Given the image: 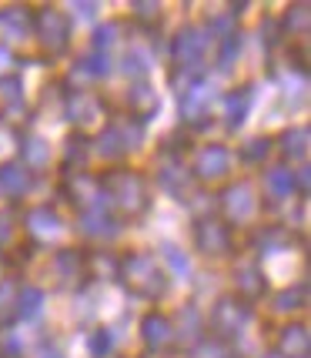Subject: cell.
<instances>
[{"instance_id":"f6af8a7d","label":"cell","mask_w":311,"mask_h":358,"mask_svg":"<svg viewBox=\"0 0 311 358\" xmlns=\"http://www.w3.org/2000/svg\"><path fill=\"white\" fill-rule=\"evenodd\" d=\"M308 181H311V171H308V168H298V171H295V187L308 191Z\"/></svg>"},{"instance_id":"f1b7e54d","label":"cell","mask_w":311,"mask_h":358,"mask_svg":"<svg viewBox=\"0 0 311 358\" xmlns=\"http://www.w3.org/2000/svg\"><path fill=\"white\" fill-rule=\"evenodd\" d=\"M54 268H57V275H61L64 281L78 278V271H80V258H78V251H71V248L57 251V255H54Z\"/></svg>"},{"instance_id":"277c9868","label":"cell","mask_w":311,"mask_h":358,"mask_svg":"<svg viewBox=\"0 0 311 358\" xmlns=\"http://www.w3.org/2000/svg\"><path fill=\"white\" fill-rule=\"evenodd\" d=\"M228 171H231V155L224 144H204L194 155V174L201 181H221Z\"/></svg>"},{"instance_id":"d6986e66","label":"cell","mask_w":311,"mask_h":358,"mask_svg":"<svg viewBox=\"0 0 311 358\" xmlns=\"http://www.w3.org/2000/svg\"><path fill=\"white\" fill-rule=\"evenodd\" d=\"M234 288H238V295H245V298H261L268 285L258 268L245 265V268H238V275H234Z\"/></svg>"},{"instance_id":"b9f144b4","label":"cell","mask_w":311,"mask_h":358,"mask_svg":"<svg viewBox=\"0 0 311 358\" xmlns=\"http://www.w3.org/2000/svg\"><path fill=\"white\" fill-rule=\"evenodd\" d=\"M278 241H284V231H261L258 234V248H261V255H271V251L278 248Z\"/></svg>"},{"instance_id":"7402d4cb","label":"cell","mask_w":311,"mask_h":358,"mask_svg":"<svg viewBox=\"0 0 311 358\" xmlns=\"http://www.w3.org/2000/svg\"><path fill=\"white\" fill-rule=\"evenodd\" d=\"M74 74H80V78H108L110 74V57L108 54H101V50H91V54H84L78 61V67H74Z\"/></svg>"},{"instance_id":"7bdbcfd3","label":"cell","mask_w":311,"mask_h":358,"mask_svg":"<svg viewBox=\"0 0 311 358\" xmlns=\"http://www.w3.org/2000/svg\"><path fill=\"white\" fill-rule=\"evenodd\" d=\"M10 211H0V245H7L14 238V224H10Z\"/></svg>"},{"instance_id":"9a60e30c","label":"cell","mask_w":311,"mask_h":358,"mask_svg":"<svg viewBox=\"0 0 311 358\" xmlns=\"http://www.w3.org/2000/svg\"><path fill=\"white\" fill-rule=\"evenodd\" d=\"M44 301H47V295L41 292V288H34V285L20 288V292H17V301H14V318L34 322L37 315L44 312Z\"/></svg>"},{"instance_id":"30bf717a","label":"cell","mask_w":311,"mask_h":358,"mask_svg":"<svg viewBox=\"0 0 311 358\" xmlns=\"http://www.w3.org/2000/svg\"><path fill=\"white\" fill-rule=\"evenodd\" d=\"M140 331H144V342H147V348H168L174 338V325L171 318H164V315H144V322H140Z\"/></svg>"},{"instance_id":"1f68e13d","label":"cell","mask_w":311,"mask_h":358,"mask_svg":"<svg viewBox=\"0 0 311 358\" xmlns=\"http://www.w3.org/2000/svg\"><path fill=\"white\" fill-rule=\"evenodd\" d=\"M268 151H271V141L268 138H251L241 144V161H248V164H258V161H265Z\"/></svg>"},{"instance_id":"5bb4252c","label":"cell","mask_w":311,"mask_h":358,"mask_svg":"<svg viewBox=\"0 0 311 358\" xmlns=\"http://www.w3.org/2000/svg\"><path fill=\"white\" fill-rule=\"evenodd\" d=\"M0 191L20 198L31 191V171H24V164H0Z\"/></svg>"},{"instance_id":"4316f807","label":"cell","mask_w":311,"mask_h":358,"mask_svg":"<svg viewBox=\"0 0 311 358\" xmlns=\"http://www.w3.org/2000/svg\"><path fill=\"white\" fill-rule=\"evenodd\" d=\"M161 187H168L171 194H178L181 201H185V191H187V174L181 164H168V168H161Z\"/></svg>"},{"instance_id":"74e56055","label":"cell","mask_w":311,"mask_h":358,"mask_svg":"<svg viewBox=\"0 0 311 358\" xmlns=\"http://www.w3.org/2000/svg\"><path fill=\"white\" fill-rule=\"evenodd\" d=\"M117 34H121V24H117V20H108L104 27H97V34H94V50H101V54H104V47L114 44V41H117Z\"/></svg>"},{"instance_id":"d4e9b609","label":"cell","mask_w":311,"mask_h":358,"mask_svg":"<svg viewBox=\"0 0 311 358\" xmlns=\"http://www.w3.org/2000/svg\"><path fill=\"white\" fill-rule=\"evenodd\" d=\"M151 64H154V57H151V50H144V47H131L124 57V74H131V78H144L147 71H151Z\"/></svg>"},{"instance_id":"484cf974","label":"cell","mask_w":311,"mask_h":358,"mask_svg":"<svg viewBox=\"0 0 311 358\" xmlns=\"http://www.w3.org/2000/svg\"><path fill=\"white\" fill-rule=\"evenodd\" d=\"M281 151H284L288 157H305L308 155V127L284 131V138H281Z\"/></svg>"},{"instance_id":"2e32d148","label":"cell","mask_w":311,"mask_h":358,"mask_svg":"<svg viewBox=\"0 0 311 358\" xmlns=\"http://www.w3.org/2000/svg\"><path fill=\"white\" fill-rule=\"evenodd\" d=\"M67 117L78 121V124H94V121L101 117V108H97V101H94L91 94L78 91L67 97Z\"/></svg>"},{"instance_id":"52a82bcc","label":"cell","mask_w":311,"mask_h":358,"mask_svg":"<svg viewBox=\"0 0 311 358\" xmlns=\"http://www.w3.org/2000/svg\"><path fill=\"white\" fill-rule=\"evenodd\" d=\"M204 47H208V31L204 27H185L174 37V61H178V67L201 64Z\"/></svg>"},{"instance_id":"f35d334b","label":"cell","mask_w":311,"mask_h":358,"mask_svg":"<svg viewBox=\"0 0 311 358\" xmlns=\"http://www.w3.org/2000/svg\"><path fill=\"white\" fill-rule=\"evenodd\" d=\"M84 155H87V141L80 138V134H71L67 138V148H64V157H67V164H84Z\"/></svg>"},{"instance_id":"681fc988","label":"cell","mask_w":311,"mask_h":358,"mask_svg":"<svg viewBox=\"0 0 311 358\" xmlns=\"http://www.w3.org/2000/svg\"><path fill=\"white\" fill-rule=\"evenodd\" d=\"M10 61V54H7V47H0V64H7Z\"/></svg>"},{"instance_id":"8fae6325","label":"cell","mask_w":311,"mask_h":358,"mask_svg":"<svg viewBox=\"0 0 311 358\" xmlns=\"http://www.w3.org/2000/svg\"><path fill=\"white\" fill-rule=\"evenodd\" d=\"M78 228H80V234H87V238H114V234L121 231L117 221L110 218L108 211H94V208H87V211L80 215Z\"/></svg>"},{"instance_id":"c3c4849f","label":"cell","mask_w":311,"mask_h":358,"mask_svg":"<svg viewBox=\"0 0 311 358\" xmlns=\"http://www.w3.org/2000/svg\"><path fill=\"white\" fill-rule=\"evenodd\" d=\"M3 352H10V355H14V352H20V345H17V338H7V342H3Z\"/></svg>"},{"instance_id":"8992f818","label":"cell","mask_w":311,"mask_h":358,"mask_svg":"<svg viewBox=\"0 0 311 358\" xmlns=\"http://www.w3.org/2000/svg\"><path fill=\"white\" fill-rule=\"evenodd\" d=\"M37 37H41V44L50 50V54H61L64 47H67V37H71V27H67V17L61 10H50L47 7L44 14L37 17Z\"/></svg>"},{"instance_id":"7a4b0ae2","label":"cell","mask_w":311,"mask_h":358,"mask_svg":"<svg viewBox=\"0 0 311 358\" xmlns=\"http://www.w3.org/2000/svg\"><path fill=\"white\" fill-rule=\"evenodd\" d=\"M104 191L114 208H121L124 215H140L147 208V187L144 178L134 171H110L104 178Z\"/></svg>"},{"instance_id":"d6a6232c","label":"cell","mask_w":311,"mask_h":358,"mask_svg":"<svg viewBox=\"0 0 311 358\" xmlns=\"http://www.w3.org/2000/svg\"><path fill=\"white\" fill-rule=\"evenodd\" d=\"M14 301H17V288L10 281H0V328L10 325V318H14Z\"/></svg>"},{"instance_id":"d590c367","label":"cell","mask_w":311,"mask_h":358,"mask_svg":"<svg viewBox=\"0 0 311 358\" xmlns=\"http://www.w3.org/2000/svg\"><path fill=\"white\" fill-rule=\"evenodd\" d=\"M241 54V37L231 34V37H224V44H221V54H218V71H231L234 67V57Z\"/></svg>"},{"instance_id":"ee69618b","label":"cell","mask_w":311,"mask_h":358,"mask_svg":"<svg viewBox=\"0 0 311 358\" xmlns=\"http://www.w3.org/2000/svg\"><path fill=\"white\" fill-rule=\"evenodd\" d=\"M157 10H161V7H157V3H151V0H138V3H134V14L144 17V20H154Z\"/></svg>"},{"instance_id":"4dcf8cb0","label":"cell","mask_w":311,"mask_h":358,"mask_svg":"<svg viewBox=\"0 0 311 358\" xmlns=\"http://www.w3.org/2000/svg\"><path fill=\"white\" fill-rule=\"evenodd\" d=\"M198 335H201V312L194 305H187L181 312V338L185 342H198Z\"/></svg>"},{"instance_id":"836d02e7","label":"cell","mask_w":311,"mask_h":358,"mask_svg":"<svg viewBox=\"0 0 311 358\" xmlns=\"http://www.w3.org/2000/svg\"><path fill=\"white\" fill-rule=\"evenodd\" d=\"M305 305V285H298V288H284L278 298H275V308L278 312H298Z\"/></svg>"},{"instance_id":"ab89813d","label":"cell","mask_w":311,"mask_h":358,"mask_svg":"<svg viewBox=\"0 0 311 358\" xmlns=\"http://www.w3.org/2000/svg\"><path fill=\"white\" fill-rule=\"evenodd\" d=\"M234 10L231 14H218L215 17V20H211V24H208V34H221V37H231L234 34Z\"/></svg>"},{"instance_id":"ba28073f","label":"cell","mask_w":311,"mask_h":358,"mask_svg":"<svg viewBox=\"0 0 311 358\" xmlns=\"http://www.w3.org/2000/svg\"><path fill=\"white\" fill-rule=\"evenodd\" d=\"M221 208L228 211V218L231 221H248L254 211H258V198H254V187L251 185H231L224 191V198H221Z\"/></svg>"},{"instance_id":"bcb514c9","label":"cell","mask_w":311,"mask_h":358,"mask_svg":"<svg viewBox=\"0 0 311 358\" xmlns=\"http://www.w3.org/2000/svg\"><path fill=\"white\" fill-rule=\"evenodd\" d=\"M74 10H80V17H94L97 14V3H74Z\"/></svg>"},{"instance_id":"ffe728a7","label":"cell","mask_w":311,"mask_h":358,"mask_svg":"<svg viewBox=\"0 0 311 358\" xmlns=\"http://www.w3.org/2000/svg\"><path fill=\"white\" fill-rule=\"evenodd\" d=\"M27 228H31L37 238H50V234L61 231V215L50 211L47 204H41V208H34L31 215H27Z\"/></svg>"},{"instance_id":"e575fe53","label":"cell","mask_w":311,"mask_h":358,"mask_svg":"<svg viewBox=\"0 0 311 358\" xmlns=\"http://www.w3.org/2000/svg\"><path fill=\"white\" fill-rule=\"evenodd\" d=\"M0 97L10 104V110L24 108V91H20V78H0Z\"/></svg>"},{"instance_id":"cb8c5ba5","label":"cell","mask_w":311,"mask_h":358,"mask_svg":"<svg viewBox=\"0 0 311 358\" xmlns=\"http://www.w3.org/2000/svg\"><path fill=\"white\" fill-rule=\"evenodd\" d=\"M20 155H24L27 168H47L50 164V144L41 138H31L27 144H20Z\"/></svg>"},{"instance_id":"5b68a950","label":"cell","mask_w":311,"mask_h":358,"mask_svg":"<svg viewBox=\"0 0 311 358\" xmlns=\"http://www.w3.org/2000/svg\"><path fill=\"white\" fill-rule=\"evenodd\" d=\"M194 245H198V251H204V255H228V248H231V231H228L224 221L204 218L194 224Z\"/></svg>"},{"instance_id":"4fadbf2b","label":"cell","mask_w":311,"mask_h":358,"mask_svg":"<svg viewBox=\"0 0 311 358\" xmlns=\"http://www.w3.org/2000/svg\"><path fill=\"white\" fill-rule=\"evenodd\" d=\"M251 101H254V91H251V87L231 91L224 97V121H228V127L245 124V117H248V110H251Z\"/></svg>"},{"instance_id":"8d00e7d4","label":"cell","mask_w":311,"mask_h":358,"mask_svg":"<svg viewBox=\"0 0 311 358\" xmlns=\"http://www.w3.org/2000/svg\"><path fill=\"white\" fill-rule=\"evenodd\" d=\"M110 348H114V331H110V328L94 331V335H91V352H94V358H108Z\"/></svg>"},{"instance_id":"ac0fdd59","label":"cell","mask_w":311,"mask_h":358,"mask_svg":"<svg viewBox=\"0 0 311 358\" xmlns=\"http://www.w3.org/2000/svg\"><path fill=\"white\" fill-rule=\"evenodd\" d=\"M265 191L275 201L291 198V194H295V171H291V168H271V171L265 174Z\"/></svg>"},{"instance_id":"3957f363","label":"cell","mask_w":311,"mask_h":358,"mask_svg":"<svg viewBox=\"0 0 311 358\" xmlns=\"http://www.w3.org/2000/svg\"><path fill=\"white\" fill-rule=\"evenodd\" d=\"M248 322H251V308L245 301H238V298H221L218 305H215V312H211V328H215L218 338L241 335Z\"/></svg>"},{"instance_id":"f546056e","label":"cell","mask_w":311,"mask_h":358,"mask_svg":"<svg viewBox=\"0 0 311 358\" xmlns=\"http://www.w3.org/2000/svg\"><path fill=\"white\" fill-rule=\"evenodd\" d=\"M161 251H164V262L171 265V271L178 278H187V275H191V262H187V255L178 248V245L168 241V245H161Z\"/></svg>"},{"instance_id":"60d3db41","label":"cell","mask_w":311,"mask_h":358,"mask_svg":"<svg viewBox=\"0 0 311 358\" xmlns=\"http://www.w3.org/2000/svg\"><path fill=\"white\" fill-rule=\"evenodd\" d=\"M121 131V141H124V151H134V148H140V141H144V131H140V124H124L117 127Z\"/></svg>"},{"instance_id":"83f0119b","label":"cell","mask_w":311,"mask_h":358,"mask_svg":"<svg viewBox=\"0 0 311 358\" xmlns=\"http://www.w3.org/2000/svg\"><path fill=\"white\" fill-rule=\"evenodd\" d=\"M308 20H311V10L308 3H295L288 14H284V20H281V27L288 34H308Z\"/></svg>"},{"instance_id":"9c48e42d","label":"cell","mask_w":311,"mask_h":358,"mask_svg":"<svg viewBox=\"0 0 311 358\" xmlns=\"http://www.w3.org/2000/svg\"><path fill=\"white\" fill-rule=\"evenodd\" d=\"M308 352H311L308 328L305 325L281 328V335H278V355L281 358H308Z\"/></svg>"},{"instance_id":"6da1fadb","label":"cell","mask_w":311,"mask_h":358,"mask_svg":"<svg viewBox=\"0 0 311 358\" xmlns=\"http://www.w3.org/2000/svg\"><path fill=\"white\" fill-rule=\"evenodd\" d=\"M121 275H124L127 288L138 292L140 298H161L168 292L164 271L157 268V262L151 255H127L124 265H121Z\"/></svg>"},{"instance_id":"7dc6e473","label":"cell","mask_w":311,"mask_h":358,"mask_svg":"<svg viewBox=\"0 0 311 358\" xmlns=\"http://www.w3.org/2000/svg\"><path fill=\"white\" fill-rule=\"evenodd\" d=\"M41 358H61V348H57V345H44V348H41Z\"/></svg>"},{"instance_id":"44dd1931","label":"cell","mask_w":311,"mask_h":358,"mask_svg":"<svg viewBox=\"0 0 311 358\" xmlns=\"http://www.w3.org/2000/svg\"><path fill=\"white\" fill-rule=\"evenodd\" d=\"M208 101H211V87H208L204 80H198V84H191L187 91H181V114H185V117H198V114H204Z\"/></svg>"},{"instance_id":"603a6c76","label":"cell","mask_w":311,"mask_h":358,"mask_svg":"<svg viewBox=\"0 0 311 358\" xmlns=\"http://www.w3.org/2000/svg\"><path fill=\"white\" fill-rule=\"evenodd\" d=\"M94 151L104 157V161H117V157L124 155V141H121V131H117V127L101 131V134H97V144H94Z\"/></svg>"},{"instance_id":"f907efd6","label":"cell","mask_w":311,"mask_h":358,"mask_svg":"<svg viewBox=\"0 0 311 358\" xmlns=\"http://www.w3.org/2000/svg\"><path fill=\"white\" fill-rule=\"evenodd\" d=\"M265 358H281V355H265Z\"/></svg>"},{"instance_id":"e0dca14e","label":"cell","mask_w":311,"mask_h":358,"mask_svg":"<svg viewBox=\"0 0 311 358\" xmlns=\"http://www.w3.org/2000/svg\"><path fill=\"white\" fill-rule=\"evenodd\" d=\"M127 104H131V110L134 114H140V117H147V114H154L157 108H161V101H157V91L151 87V84H134L131 91H127Z\"/></svg>"},{"instance_id":"7c38bea8","label":"cell","mask_w":311,"mask_h":358,"mask_svg":"<svg viewBox=\"0 0 311 358\" xmlns=\"http://www.w3.org/2000/svg\"><path fill=\"white\" fill-rule=\"evenodd\" d=\"M0 31L7 34L10 41H24L34 31V20L24 7H3L0 10Z\"/></svg>"}]
</instances>
